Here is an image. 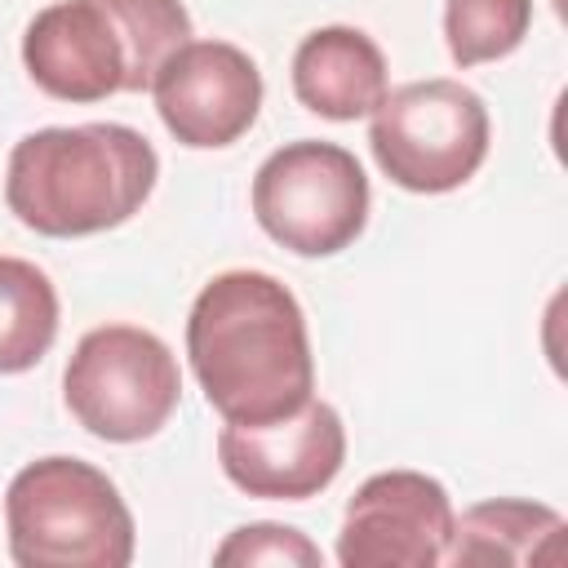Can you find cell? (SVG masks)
<instances>
[{
  "instance_id": "cell-9",
  "label": "cell",
  "mask_w": 568,
  "mask_h": 568,
  "mask_svg": "<svg viewBox=\"0 0 568 568\" xmlns=\"http://www.w3.org/2000/svg\"><path fill=\"white\" fill-rule=\"evenodd\" d=\"M448 488L422 470L368 475L346 501L337 532L342 568H435L453 537Z\"/></svg>"
},
{
  "instance_id": "cell-4",
  "label": "cell",
  "mask_w": 568,
  "mask_h": 568,
  "mask_svg": "<svg viewBox=\"0 0 568 568\" xmlns=\"http://www.w3.org/2000/svg\"><path fill=\"white\" fill-rule=\"evenodd\" d=\"M4 528L18 568H129L138 541L120 488L80 457L27 462L9 479Z\"/></svg>"
},
{
  "instance_id": "cell-7",
  "label": "cell",
  "mask_w": 568,
  "mask_h": 568,
  "mask_svg": "<svg viewBox=\"0 0 568 568\" xmlns=\"http://www.w3.org/2000/svg\"><path fill=\"white\" fill-rule=\"evenodd\" d=\"M368 178L359 160L320 138L284 142L253 173L257 226L297 257H333L368 226Z\"/></svg>"
},
{
  "instance_id": "cell-6",
  "label": "cell",
  "mask_w": 568,
  "mask_h": 568,
  "mask_svg": "<svg viewBox=\"0 0 568 568\" xmlns=\"http://www.w3.org/2000/svg\"><path fill=\"white\" fill-rule=\"evenodd\" d=\"M62 399L89 435L138 444L160 435L178 413L182 373L169 342L151 328L102 324L75 342L62 368Z\"/></svg>"
},
{
  "instance_id": "cell-11",
  "label": "cell",
  "mask_w": 568,
  "mask_h": 568,
  "mask_svg": "<svg viewBox=\"0 0 568 568\" xmlns=\"http://www.w3.org/2000/svg\"><path fill=\"white\" fill-rule=\"evenodd\" d=\"M293 93L324 120H359L390 93L386 53L359 27H315L293 53Z\"/></svg>"
},
{
  "instance_id": "cell-8",
  "label": "cell",
  "mask_w": 568,
  "mask_h": 568,
  "mask_svg": "<svg viewBox=\"0 0 568 568\" xmlns=\"http://www.w3.org/2000/svg\"><path fill=\"white\" fill-rule=\"evenodd\" d=\"M222 475L266 501H306L324 493L346 462V426L333 404L306 399L271 422H226L217 435Z\"/></svg>"
},
{
  "instance_id": "cell-2",
  "label": "cell",
  "mask_w": 568,
  "mask_h": 568,
  "mask_svg": "<svg viewBox=\"0 0 568 568\" xmlns=\"http://www.w3.org/2000/svg\"><path fill=\"white\" fill-rule=\"evenodd\" d=\"M155 146L115 120L53 124L13 142L4 173L9 213L49 240L124 226L155 191Z\"/></svg>"
},
{
  "instance_id": "cell-14",
  "label": "cell",
  "mask_w": 568,
  "mask_h": 568,
  "mask_svg": "<svg viewBox=\"0 0 568 568\" xmlns=\"http://www.w3.org/2000/svg\"><path fill=\"white\" fill-rule=\"evenodd\" d=\"M532 27V0H444V40L457 67L515 53Z\"/></svg>"
},
{
  "instance_id": "cell-13",
  "label": "cell",
  "mask_w": 568,
  "mask_h": 568,
  "mask_svg": "<svg viewBox=\"0 0 568 568\" xmlns=\"http://www.w3.org/2000/svg\"><path fill=\"white\" fill-rule=\"evenodd\" d=\"M58 337V288L27 262L0 253V377L36 368Z\"/></svg>"
},
{
  "instance_id": "cell-3",
  "label": "cell",
  "mask_w": 568,
  "mask_h": 568,
  "mask_svg": "<svg viewBox=\"0 0 568 568\" xmlns=\"http://www.w3.org/2000/svg\"><path fill=\"white\" fill-rule=\"evenodd\" d=\"M191 40L182 0H58L22 31V67L58 102H102L151 89L173 49Z\"/></svg>"
},
{
  "instance_id": "cell-12",
  "label": "cell",
  "mask_w": 568,
  "mask_h": 568,
  "mask_svg": "<svg viewBox=\"0 0 568 568\" xmlns=\"http://www.w3.org/2000/svg\"><path fill=\"white\" fill-rule=\"evenodd\" d=\"M559 559H564V515L524 497L475 501L462 519H453V537L444 550V564L457 568H528Z\"/></svg>"
},
{
  "instance_id": "cell-15",
  "label": "cell",
  "mask_w": 568,
  "mask_h": 568,
  "mask_svg": "<svg viewBox=\"0 0 568 568\" xmlns=\"http://www.w3.org/2000/svg\"><path fill=\"white\" fill-rule=\"evenodd\" d=\"M213 564L231 568H253V564H297V568H320L324 564V550L297 532V528H284V524H244L235 528L217 550H213Z\"/></svg>"
},
{
  "instance_id": "cell-10",
  "label": "cell",
  "mask_w": 568,
  "mask_h": 568,
  "mask_svg": "<svg viewBox=\"0 0 568 568\" xmlns=\"http://www.w3.org/2000/svg\"><path fill=\"white\" fill-rule=\"evenodd\" d=\"M164 129L191 151L240 142L262 111V71L231 40H186L151 80Z\"/></svg>"
},
{
  "instance_id": "cell-1",
  "label": "cell",
  "mask_w": 568,
  "mask_h": 568,
  "mask_svg": "<svg viewBox=\"0 0 568 568\" xmlns=\"http://www.w3.org/2000/svg\"><path fill=\"white\" fill-rule=\"evenodd\" d=\"M186 355L226 422H271L315 395V355L297 297L266 271L213 275L186 315Z\"/></svg>"
},
{
  "instance_id": "cell-5",
  "label": "cell",
  "mask_w": 568,
  "mask_h": 568,
  "mask_svg": "<svg viewBox=\"0 0 568 568\" xmlns=\"http://www.w3.org/2000/svg\"><path fill=\"white\" fill-rule=\"evenodd\" d=\"M488 106L462 80H413L382 98L368 124L377 169L413 191L444 195L466 186L488 160Z\"/></svg>"
}]
</instances>
